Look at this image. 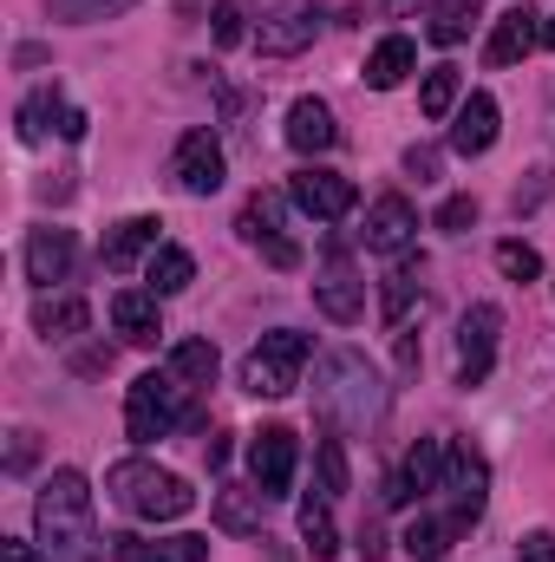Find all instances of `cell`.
<instances>
[{"instance_id":"1","label":"cell","mask_w":555,"mask_h":562,"mask_svg":"<svg viewBox=\"0 0 555 562\" xmlns=\"http://www.w3.org/2000/svg\"><path fill=\"white\" fill-rule=\"evenodd\" d=\"M314 413L327 431H373L380 413H386V386L373 373L366 353L353 347H333L314 360Z\"/></svg>"},{"instance_id":"2","label":"cell","mask_w":555,"mask_h":562,"mask_svg":"<svg viewBox=\"0 0 555 562\" xmlns=\"http://www.w3.org/2000/svg\"><path fill=\"white\" fill-rule=\"evenodd\" d=\"M33 530H39V550L53 562H99L105 557V537H99V517H92V484L79 471H53L39 504H33Z\"/></svg>"},{"instance_id":"3","label":"cell","mask_w":555,"mask_h":562,"mask_svg":"<svg viewBox=\"0 0 555 562\" xmlns=\"http://www.w3.org/2000/svg\"><path fill=\"white\" fill-rule=\"evenodd\" d=\"M105 491H112L132 517H144V524H177V517H190V510H196V491H190L177 471H157V464H144V458L112 464Z\"/></svg>"},{"instance_id":"4","label":"cell","mask_w":555,"mask_h":562,"mask_svg":"<svg viewBox=\"0 0 555 562\" xmlns=\"http://www.w3.org/2000/svg\"><path fill=\"white\" fill-rule=\"evenodd\" d=\"M307 334H294V327H275V334H262L256 340V353H249V367H242V386L256 393V400H287L294 386H301V367H307Z\"/></svg>"},{"instance_id":"5","label":"cell","mask_w":555,"mask_h":562,"mask_svg":"<svg viewBox=\"0 0 555 562\" xmlns=\"http://www.w3.org/2000/svg\"><path fill=\"white\" fill-rule=\"evenodd\" d=\"M177 419H183V380H177V373H144L138 386L125 393V431H132L138 445L170 438Z\"/></svg>"},{"instance_id":"6","label":"cell","mask_w":555,"mask_h":562,"mask_svg":"<svg viewBox=\"0 0 555 562\" xmlns=\"http://www.w3.org/2000/svg\"><path fill=\"white\" fill-rule=\"evenodd\" d=\"M438 491L451 497V517H457V524H477L484 504H490V464H484V451L444 445V484H438Z\"/></svg>"},{"instance_id":"7","label":"cell","mask_w":555,"mask_h":562,"mask_svg":"<svg viewBox=\"0 0 555 562\" xmlns=\"http://www.w3.org/2000/svg\"><path fill=\"white\" fill-rule=\"evenodd\" d=\"M497 334H503V314H497L490 301H477V307L457 321V380H464V386H484V380H490Z\"/></svg>"},{"instance_id":"8","label":"cell","mask_w":555,"mask_h":562,"mask_svg":"<svg viewBox=\"0 0 555 562\" xmlns=\"http://www.w3.org/2000/svg\"><path fill=\"white\" fill-rule=\"evenodd\" d=\"M223 144L216 132H183L177 150H170V177H177V190H190V196H216L223 190Z\"/></svg>"},{"instance_id":"9","label":"cell","mask_w":555,"mask_h":562,"mask_svg":"<svg viewBox=\"0 0 555 562\" xmlns=\"http://www.w3.org/2000/svg\"><path fill=\"white\" fill-rule=\"evenodd\" d=\"M287 196H294V210H301V216H314V223H340V216L360 203L353 177H340V170H314V164L287 183Z\"/></svg>"},{"instance_id":"10","label":"cell","mask_w":555,"mask_h":562,"mask_svg":"<svg viewBox=\"0 0 555 562\" xmlns=\"http://www.w3.org/2000/svg\"><path fill=\"white\" fill-rule=\"evenodd\" d=\"M314 33H320V0H287V7H275V13L256 26V46H262L269 59H294V53L314 46Z\"/></svg>"},{"instance_id":"11","label":"cell","mask_w":555,"mask_h":562,"mask_svg":"<svg viewBox=\"0 0 555 562\" xmlns=\"http://www.w3.org/2000/svg\"><path fill=\"white\" fill-rule=\"evenodd\" d=\"M236 229H242V243H256V249H262L275 269H294V262H301V249L281 236V196H275V190H256V196L242 203Z\"/></svg>"},{"instance_id":"12","label":"cell","mask_w":555,"mask_h":562,"mask_svg":"<svg viewBox=\"0 0 555 562\" xmlns=\"http://www.w3.org/2000/svg\"><path fill=\"white\" fill-rule=\"evenodd\" d=\"M294 458H301V445H294L287 425H262V431H256V445H249V471H256V491H262V497H287V484H294Z\"/></svg>"},{"instance_id":"13","label":"cell","mask_w":555,"mask_h":562,"mask_svg":"<svg viewBox=\"0 0 555 562\" xmlns=\"http://www.w3.org/2000/svg\"><path fill=\"white\" fill-rule=\"evenodd\" d=\"M444 484V445L438 438H418L412 451L399 458V471L386 477V504H412L424 491H438Z\"/></svg>"},{"instance_id":"14","label":"cell","mask_w":555,"mask_h":562,"mask_svg":"<svg viewBox=\"0 0 555 562\" xmlns=\"http://www.w3.org/2000/svg\"><path fill=\"white\" fill-rule=\"evenodd\" d=\"M412 236H418V210L406 203V196H380V203L366 210V249H380V256H399Z\"/></svg>"},{"instance_id":"15","label":"cell","mask_w":555,"mask_h":562,"mask_svg":"<svg viewBox=\"0 0 555 562\" xmlns=\"http://www.w3.org/2000/svg\"><path fill=\"white\" fill-rule=\"evenodd\" d=\"M314 307H320L327 321H340V327H353V321L366 314V281L353 276L347 262H333L327 276L314 281Z\"/></svg>"},{"instance_id":"16","label":"cell","mask_w":555,"mask_h":562,"mask_svg":"<svg viewBox=\"0 0 555 562\" xmlns=\"http://www.w3.org/2000/svg\"><path fill=\"white\" fill-rule=\"evenodd\" d=\"M536 40H543L536 13H530V7H510V13L490 26V46H484V59H490V66H517V59H530V53H536Z\"/></svg>"},{"instance_id":"17","label":"cell","mask_w":555,"mask_h":562,"mask_svg":"<svg viewBox=\"0 0 555 562\" xmlns=\"http://www.w3.org/2000/svg\"><path fill=\"white\" fill-rule=\"evenodd\" d=\"M490 144H497V99H490V92H471V99L457 105L451 150H457V157H484Z\"/></svg>"},{"instance_id":"18","label":"cell","mask_w":555,"mask_h":562,"mask_svg":"<svg viewBox=\"0 0 555 562\" xmlns=\"http://www.w3.org/2000/svg\"><path fill=\"white\" fill-rule=\"evenodd\" d=\"M33 327L46 340H79L92 327V307H86V294H39L33 301Z\"/></svg>"},{"instance_id":"19","label":"cell","mask_w":555,"mask_h":562,"mask_svg":"<svg viewBox=\"0 0 555 562\" xmlns=\"http://www.w3.org/2000/svg\"><path fill=\"white\" fill-rule=\"evenodd\" d=\"M112 327L132 340V347H157V334H163V314H157V294H138V288H125V294H112Z\"/></svg>"},{"instance_id":"20","label":"cell","mask_w":555,"mask_h":562,"mask_svg":"<svg viewBox=\"0 0 555 562\" xmlns=\"http://www.w3.org/2000/svg\"><path fill=\"white\" fill-rule=\"evenodd\" d=\"M26 276L46 281V288L72 276V229H33L26 236Z\"/></svg>"},{"instance_id":"21","label":"cell","mask_w":555,"mask_h":562,"mask_svg":"<svg viewBox=\"0 0 555 562\" xmlns=\"http://www.w3.org/2000/svg\"><path fill=\"white\" fill-rule=\"evenodd\" d=\"M157 229H163L157 216H125V223L105 236V249H99V256H105V269H132L138 256H157V249H163V243H157Z\"/></svg>"},{"instance_id":"22","label":"cell","mask_w":555,"mask_h":562,"mask_svg":"<svg viewBox=\"0 0 555 562\" xmlns=\"http://www.w3.org/2000/svg\"><path fill=\"white\" fill-rule=\"evenodd\" d=\"M333 138H340L333 112H327L320 99H294V112H287V144L307 157V150H333Z\"/></svg>"},{"instance_id":"23","label":"cell","mask_w":555,"mask_h":562,"mask_svg":"<svg viewBox=\"0 0 555 562\" xmlns=\"http://www.w3.org/2000/svg\"><path fill=\"white\" fill-rule=\"evenodd\" d=\"M412 66H418V46L406 33H393V40H380V46L366 53V86H373V92H393Z\"/></svg>"},{"instance_id":"24","label":"cell","mask_w":555,"mask_h":562,"mask_svg":"<svg viewBox=\"0 0 555 562\" xmlns=\"http://www.w3.org/2000/svg\"><path fill=\"white\" fill-rule=\"evenodd\" d=\"M262 510H269V497H262L256 484H249V491H242V484L216 491V524H223L229 537H256V530H262Z\"/></svg>"},{"instance_id":"25","label":"cell","mask_w":555,"mask_h":562,"mask_svg":"<svg viewBox=\"0 0 555 562\" xmlns=\"http://www.w3.org/2000/svg\"><path fill=\"white\" fill-rule=\"evenodd\" d=\"M464 530H471V524H457V517H412V530H406L399 543H406V557L412 562H438Z\"/></svg>"},{"instance_id":"26","label":"cell","mask_w":555,"mask_h":562,"mask_svg":"<svg viewBox=\"0 0 555 562\" xmlns=\"http://www.w3.org/2000/svg\"><path fill=\"white\" fill-rule=\"evenodd\" d=\"M477 20H484L477 0H431V13H424V40H431V46H457V40H471Z\"/></svg>"},{"instance_id":"27","label":"cell","mask_w":555,"mask_h":562,"mask_svg":"<svg viewBox=\"0 0 555 562\" xmlns=\"http://www.w3.org/2000/svg\"><path fill=\"white\" fill-rule=\"evenodd\" d=\"M144 281H150V294H183V288L196 281V262H190V249L163 243V249L144 262Z\"/></svg>"},{"instance_id":"28","label":"cell","mask_w":555,"mask_h":562,"mask_svg":"<svg viewBox=\"0 0 555 562\" xmlns=\"http://www.w3.org/2000/svg\"><path fill=\"white\" fill-rule=\"evenodd\" d=\"M301 543L314 550V557H340V530H333V510H327V497H307L301 504Z\"/></svg>"},{"instance_id":"29","label":"cell","mask_w":555,"mask_h":562,"mask_svg":"<svg viewBox=\"0 0 555 562\" xmlns=\"http://www.w3.org/2000/svg\"><path fill=\"white\" fill-rule=\"evenodd\" d=\"M170 373H177L183 386H209V380H216V347H209V340H177V347H170Z\"/></svg>"},{"instance_id":"30","label":"cell","mask_w":555,"mask_h":562,"mask_svg":"<svg viewBox=\"0 0 555 562\" xmlns=\"http://www.w3.org/2000/svg\"><path fill=\"white\" fill-rule=\"evenodd\" d=\"M418 112H424V119H451V112H457V66H431V72H424Z\"/></svg>"},{"instance_id":"31","label":"cell","mask_w":555,"mask_h":562,"mask_svg":"<svg viewBox=\"0 0 555 562\" xmlns=\"http://www.w3.org/2000/svg\"><path fill=\"white\" fill-rule=\"evenodd\" d=\"M46 119H66V99H59V86H39V92L20 105V138L39 144V138H46Z\"/></svg>"},{"instance_id":"32","label":"cell","mask_w":555,"mask_h":562,"mask_svg":"<svg viewBox=\"0 0 555 562\" xmlns=\"http://www.w3.org/2000/svg\"><path fill=\"white\" fill-rule=\"evenodd\" d=\"M412 294H418V262H399V269L386 276V288H380V314H386V327H399V321H406Z\"/></svg>"},{"instance_id":"33","label":"cell","mask_w":555,"mask_h":562,"mask_svg":"<svg viewBox=\"0 0 555 562\" xmlns=\"http://www.w3.org/2000/svg\"><path fill=\"white\" fill-rule=\"evenodd\" d=\"M138 0H46V13L53 20H72V26H86V20H118V13H132Z\"/></svg>"},{"instance_id":"34","label":"cell","mask_w":555,"mask_h":562,"mask_svg":"<svg viewBox=\"0 0 555 562\" xmlns=\"http://www.w3.org/2000/svg\"><path fill=\"white\" fill-rule=\"evenodd\" d=\"M314 464H320V497H340V491L353 484V477H347V445H340V431H333V438H320Z\"/></svg>"},{"instance_id":"35","label":"cell","mask_w":555,"mask_h":562,"mask_svg":"<svg viewBox=\"0 0 555 562\" xmlns=\"http://www.w3.org/2000/svg\"><path fill=\"white\" fill-rule=\"evenodd\" d=\"M216 46H242L249 40V0H216Z\"/></svg>"},{"instance_id":"36","label":"cell","mask_w":555,"mask_h":562,"mask_svg":"<svg viewBox=\"0 0 555 562\" xmlns=\"http://www.w3.org/2000/svg\"><path fill=\"white\" fill-rule=\"evenodd\" d=\"M497 269L510 281H536L543 276V256H536L530 243H497Z\"/></svg>"},{"instance_id":"37","label":"cell","mask_w":555,"mask_h":562,"mask_svg":"<svg viewBox=\"0 0 555 562\" xmlns=\"http://www.w3.org/2000/svg\"><path fill=\"white\" fill-rule=\"evenodd\" d=\"M144 562H209V537H163L144 550Z\"/></svg>"},{"instance_id":"38","label":"cell","mask_w":555,"mask_h":562,"mask_svg":"<svg viewBox=\"0 0 555 562\" xmlns=\"http://www.w3.org/2000/svg\"><path fill=\"white\" fill-rule=\"evenodd\" d=\"M477 223V196H451L444 210H438V229H451V236H464Z\"/></svg>"},{"instance_id":"39","label":"cell","mask_w":555,"mask_h":562,"mask_svg":"<svg viewBox=\"0 0 555 562\" xmlns=\"http://www.w3.org/2000/svg\"><path fill=\"white\" fill-rule=\"evenodd\" d=\"M438 164H444V157H438L431 144H412V150H406V170H412L418 183H431V177H438Z\"/></svg>"},{"instance_id":"40","label":"cell","mask_w":555,"mask_h":562,"mask_svg":"<svg viewBox=\"0 0 555 562\" xmlns=\"http://www.w3.org/2000/svg\"><path fill=\"white\" fill-rule=\"evenodd\" d=\"M517 557H523V562H555V537H550V530H530V537L517 543Z\"/></svg>"},{"instance_id":"41","label":"cell","mask_w":555,"mask_h":562,"mask_svg":"<svg viewBox=\"0 0 555 562\" xmlns=\"http://www.w3.org/2000/svg\"><path fill=\"white\" fill-rule=\"evenodd\" d=\"M33 451H39V445H33V431H13V451H7V471H26V464H33Z\"/></svg>"},{"instance_id":"42","label":"cell","mask_w":555,"mask_h":562,"mask_svg":"<svg viewBox=\"0 0 555 562\" xmlns=\"http://www.w3.org/2000/svg\"><path fill=\"white\" fill-rule=\"evenodd\" d=\"M360 550H366V562H373V557H386V543H380V524H373V517L360 524Z\"/></svg>"},{"instance_id":"43","label":"cell","mask_w":555,"mask_h":562,"mask_svg":"<svg viewBox=\"0 0 555 562\" xmlns=\"http://www.w3.org/2000/svg\"><path fill=\"white\" fill-rule=\"evenodd\" d=\"M59 138H86V112H79V105H66V119H59Z\"/></svg>"},{"instance_id":"44","label":"cell","mask_w":555,"mask_h":562,"mask_svg":"<svg viewBox=\"0 0 555 562\" xmlns=\"http://www.w3.org/2000/svg\"><path fill=\"white\" fill-rule=\"evenodd\" d=\"M112 557L118 562H144V543L138 537H112Z\"/></svg>"},{"instance_id":"45","label":"cell","mask_w":555,"mask_h":562,"mask_svg":"<svg viewBox=\"0 0 555 562\" xmlns=\"http://www.w3.org/2000/svg\"><path fill=\"white\" fill-rule=\"evenodd\" d=\"M0 562H39V557H33L26 543H13V537H7V543H0Z\"/></svg>"},{"instance_id":"46","label":"cell","mask_w":555,"mask_h":562,"mask_svg":"<svg viewBox=\"0 0 555 562\" xmlns=\"http://www.w3.org/2000/svg\"><path fill=\"white\" fill-rule=\"evenodd\" d=\"M543 46H555V13H550V26H543Z\"/></svg>"}]
</instances>
